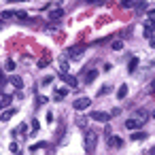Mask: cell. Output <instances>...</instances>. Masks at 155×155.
<instances>
[{"instance_id":"obj_1","label":"cell","mask_w":155,"mask_h":155,"mask_svg":"<svg viewBox=\"0 0 155 155\" xmlns=\"http://www.w3.org/2000/svg\"><path fill=\"white\" fill-rule=\"evenodd\" d=\"M96 144H98V132L96 130H87L85 132V151L91 153L96 149Z\"/></svg>"},{"instance_id":"obj_2","label":"cell","mask_w":155,"mask_h":155,"mask_svg":"<svg viewBox=\"0 0 155 155\" xmlns=\"http://www.w3.org/2000/svg\"><path fill=\"white\" fill-rule=\"evenodd\" d=\"M91 106V100L89 98H77L74 100V110H87Z\"/></svg>"},{"instance_id":"obj_3","label":"cell","mask_w":155,"mask_h":155,"mask_svg":"<svg viewBox=\"0 0 155 155\" xmlns=\"http://www.w3.org/2000/svg\"><path fill=\"white\" fill-rule=\"evenodd\" d=\"M89 119L94 121H100V123H106L110 119V113H102V110H96V113H89Z\"/></svg>"},{"instance_id":"obj_4","label":"cell","mask_w":155,"mask_h":155,"mask_svg":"<svg viewBox=\"0 0 155 155\" xmlns=\"http://www.w3.org/2000/svg\"><path fill=\"white\" fill-rule=\"evenodd\" d=\"M83 51H85V47H83V45H79V47H68V49H66L64 53H66L68 58H79V55H81Z\"/></svg>"},{"instance_id":"obj_5","label":"cell","mask_w":155,"mask_h":155,"mask_svg":"<svg viewBox=\"0 0 155 155\" xmlns=\"http://www.w3.org/2000/svg\"><path fill=\"white\" fill-rule=\"evenodd\" d=\"M62 79L66 81V85H68V87H77V85H79V81H77V77H72L70 72H64V74H62Z\"/></svg>"},{"instance_id":"obj_6","label":"cell","mask_w":155,"mask_h":155,"mask_svg":"<svg viewBox=\"0 0 155 155\" xmlns=\"http://www.w3.org/2000/svg\"><path fill=\"white\" fill-rule=\"evenodd\" d=\"M125 127L127 130H140L142 127V119H127L125 121Z\"/></svg>"},{"instance_id":"obj_7","label":"cell","mask_w":155,"mask_h":155,"mask_svg":"<svg viewBox=\"0 0 155 155\" xmlns=\"http://www.w3.org/2000/svg\"><path fill=\"white\" fill-rule=\"evenodd\" d=\"M15 113H17V108H13V106L5 108V110H2V115H0V121H9V119H11Z\"/></svg>"},{"instance_id":"obj_8","label":"cell","mask_w":155,"mask_h":155,"mask_svg":"<svg viewBox=\"0 0 155 155\" xmlns=\"http://www.w3.org/2000/svg\"><path fill=\"white\" fill-rule=\"evenodd\" d=\"M62 15H64V11H62V9H58V7L49 11V19H51V21H60V19H62Z\"/></svg>"},{"instance_id":"obj_9","label":"cell","mask_w":155,"mask_h":155,"mask_svg":"<svg viewBox=\"0 0 155 155\" xmlns=\"http://www.w3.org/2000/svg\"><path fill=\"white\" fill-rule=\"evenodd\" d=\"M108 147H113V149H121V147H123V140H121L119 136H108Z\"/></svg>"},{"instance_id":"obj_10","label":"cell","mask_w":155,"mask_h":155,"mask_svg":"<svg viewBox=\"0 0 155 155\" xmlns=\"http://www.w3.org/2000/svg\"><path fill=\"white\" fill-rule=\"evenodd\" d=\"M153 34H155V24H153V21H147V24H144V36L151 38Z\"/></svg>"},{"instance_id":"obj_11","label":"cell","mask_w":155,"mask_h":155,"mask_svg":"<svg viewBox=\"0 0 155 155\" xmlns=\"http://www.w3.org/2000/svg\"><path fill=\"white\" fill-rule=\"evenodd\" d=\"M11 98H13V96H9V94H2V96H0V108H9V106H11Z\"/></svg>"},{"instance_id":"obj_12","label":"cell","mask_w":155,"mask_h":155,"mask_svg":"<svg viewBox=\"0 0 155 155\" xmlns=\"http://www.w3.org/2000/svg\"><path fill=\"white\" fill-rule=\"evenodd\" d=\"M11 83H13V87H15L17 91L24 87V79H21V77H17V74H13V77H11Z\"/></svg>"},{"instance_id":"obj_13","label":"cell","mask_w":155,"mask_h":155,"mask_svg":"<svg viewBox=\"0 0 155 155\" xmlns=\"http://www.w3.org/2000/svg\"><path fill=\"white\" fill-rule=\"evenodd\" d=\"M66 96H68V87H58V89H55V96H53V98H55V100H64Z\"/></svg>"},{"instance_id":"obj_14","label":"cell","mask_w":155,"mask_h":155,"mask_svg":"<svg viewBox=\"0 0 155 155\" xmlns=\"http://www.w3.org/2000/svg\"><path fill=\"white\" fill-rule=\"evenodd\" d=\"M147 138V130H140V132H134L132 136H130V140H134V142H138V140H144Z\"/></svg>"},{"instance_id":"obj_15","label":"cell","mask_w":155,"mask_h":155,"mask_svg":"<svg viewBox=\"0 0 155 155\" xmlns=\"http://www.w3.org/2000/svg\"><path fill=\"white\" fill-rule=\"evenodd\" d=\"M94 79H98V70H96V68H91V70L85 74V83H91Z\"/></svg>"},{"instance_id":"obj_16","label":"cell","mask_w":155,"mask_h":155,"mask_svg":"<svg viewBox=\"0 0 155 155\" xmlns=\"http://www.w3.org/2000/svg\"><path fill=\"white\" fill-rule=\"evenodd\" d=\"M125 96H127V85L123 83V85H119V89H117V98H119V100H123Z\"/></svg>"},{"instance_id":"obj_17","label":"cell","mask_w":155,"mask_h":155,"mask_svg":"<svg viewBox=\"0 0 155 155\" xmlns=\"http://www.w3.org/2000/svg\"><path fill=\"white\" fill-rule=\"evenodd\" d=\"M134 9H136V13H142L147 9V0H138V2H134Z\"/></svg>"},{"instance_id":"obj_18","label":"cell","mask_w":155,"mask_h":155,"mask_svg":"<svg viewBox=\"0 0 155 155\" xmlns=\"http://www.w3.org/2000/svg\"><path fill=\"white\" fill-rule=\"evenodd\" d=\"M13 15H15V19H19V21H28V13H26V11H13Z\"/></svg>"},{"instance_id":"obj_19","label":"cell","mask_w":155,"mask_h":155,"mask_svg":"<svg viewBox=\"0 0 155 155\" xmlns=\"http://www.w3.org/2000/svg\"><path fill=\"white\" fill-rule=\"evenodd\" d=\"M136 66H138V58H132V60L127 62V70H130V72H134V70H136Z\"/></svg>"},{"instance_id":"obj_20","label":"cell","mask_w":155,"mask_h":155,"mask_svg":"<svg viewBox=\"0 0 155 155\" xmlns=\"http://www.w3.org/2000/svg\"><path fill=\"white\" fill-rule=\"evenodd\" d=\"M15 66H17V64H15L13 60H7V62H5V70H11V72H13V70H15Z\"/></svg>"},{"instance_id":"obj_21","label":"cell","mask_w":155,"mask_h":155,"mask_svg":"<svg viewBox=\"0 0 155 155\" xmlns=\"http://www.w3.org/2000/svg\"><path fill=\"white\" fill-rule=\"evenodd\" d=\"M110 47H113L115 51H121V49H123V41H113V45H110Z\"/></svg>"},{"instance_id":"obj_22","label":"cell","mask_w":155,"mask_h":155,"mask_svg":"<svg viewBox=\"0 0 155 155\" xmlns=\"http://www.w3.org/2000/svg\"><path fill=\"white\" fill-rule=\"evenodd\" d=\"M30 125H32V134H36V132L41 130V123H38L36 119H32V123H30Z\"/></svg>"},{"instance_id":"obj_23","label":"cell","mask_w":155,"mask_h":155,"mask_svg":"<svg viewBox=\"0 0 155 155\" xmlns=\"http://www.w3.org/2000/svg\"><path fill=\"white\" fill-rule=\"evenodd\" d=\"M2 19H15L13 11H5V13H2Z\"/></svg>"},{"instance_id":"obj_24","label":"cell","mask_w":155,"mask_h":155,"mask_svg":"<svg viewBox=\"0 0 155 155\" xmlns=\"http://www.w3.org/2000/svg\"><path fill=\"white\" fill-rule=\"evenodd\" d=\"M60 72H68V62H60Z\"/></svg>"},{"instance_id":"obj_25","label":"cell","mask_w":155,"mask_h":155,"mask_svg":"<svg viewBox=\"0 0 155 155\" xmlns=\"http://www.w3.org/2000/svg\"><path fill=\"white\" fill-rule=\"evenodd\" d=\"M77 123H79L81 127H87V117H79V119H77Z\"/></svg>"},{"instance_id":"obj_26","label":"cell","mask_w":155,"mask_h":155,"mask_svg":"<svg viewBox=\"0 0 155 155\" xmlns=\"http://www.w3.org/2000/svg\"><path fill=\"white\" fill-rule=\"evenodd\" d=\"M43 147H47V142H36V144H32L30 149H32V151H36V149H43Z\"/></svg>"},{"instance_id":"obj_27","label":"cell","mask_w":155,"mask_h":155,"mask_svg":"<svg viewBox=\"0 0 155 155\" xmlns=\"http://www.w3.org/2000/svg\"><path fill=\"white\" fill-rule=\"evenodd\" d=\"M121 7H134V0H121Z\"/></svg>"},{"instance_id":"obj_28","label":"cell","mask_w":155,"mask_h":155,"mask_svg":"<svg viewBox=\"0 0 155 155\" xmlns=\"http://www.w3.org/2000/svg\"><path fill=\"white\" fill-rule=\"evenodd\" d=\"M9 149H11V153H19V147H17L15 142H11V147H9Z\"/></svg>"},{"instance_id":"obj_29","label":"cell","mask_w":155,"mask_h":155,"mask_svg":"<svg viewBox=\"0 0 155 155\" xmlns=\"http://www.w3.org/2000/svg\"><path fill=\"white\" fill-rule=\"evenodd\" d=\"M51 81H53V77H45L43 79V85H51Z\"/></svg>"},{"instance_id":"obj_30","label":"cell","mask_w":155,"mask_h":155,"mask_svg":"<svg viewBox=\"0 0 155 155\" xmlns=\"http://www.w3.org/2000/svg\"><path fill=\"white\" fill-rule=\"evenodd\" d=\"M149 21H153V24H155V9H153V11H149Z\"/></svg>"},{"instance_id":"obj_31","label":"cell","mask_w":155,"mask_h":155,"mask_svg":"<svg viewBox=\"0 0 155 155\" xmlns=\"http://www.w3.org/2000/svg\"><path fill=\"white\" fill-rule=\"evenodd\" d=\"M47 64H49V62H47V58H43V60H41V62H38V66H41V68H45V66H47Z\"/></svg>"},{"instance_id":"obj_32","label":"cell","mask_w":155,"mask_h":155,"mask_svg":"<svg viewBox=\"0 0 155 155\" xmlns=\"http://www.w3.org/2000/svg\"><path fill=\"white\" fill-rule=\"evenodd\" d=\"M119 113H121V110H119V108H113V110H110V117H117V115H119Z\"/></svg>"},{"instance_id":"obj_33","label":"cell","mask_w":155,"mask_h":155,"mask_svg":"<svg viewBox=\"0 0 155 155\" xmlns=\"http://www.w3.org/2000/svg\"><path fill=\"white\" fill-rule=\"evenodd\" d=\"M151 94H153V98H155V79L151 81Z\"/></svg>"},{"instance_id":"obj_34","label":"cell","mask_w":155,"mask_h":155,"mask_svg":"<svg viewBox=\"0 0 155 155\" xmlns=\"http://www.w3.org/2000/svg\"><path fill=\"white\" fill-rule=\"evenodd\" d=\"M9 5H17V2H26V0H7Z\"/></svg>"},{"instance_id":"obj_35","label":"cell","mask_w":155,"mask_h":155,"mask_svg":"<svg viewBox=\"0 0 155 155\" xmlns=\"http://www.w3.org/2000/svg\"><path fill=\"white\" fill-rule=\"evenodd\" d=\"M149 43H151V47H153V49H155V34H153V36H151V38H149Z\"/></svg>"},{"instance_id":"obj_36","label":"cell","mask_w":155,"mask_h":155,"mask_svg":"<svg viewBox=\"0 0 155 155\" xmlns=\"http://www.w3.org/2000/svg\"><path fill=\"white\" fill-rule=\"evenodd\" d=\"M0 85H5V74L0 72Z\"/></svg>"},{"instance_id":"obj_37","label":"cell","mask_w":155,"mask_h":155,"mask_svg":"<svg viewBox=\"0 0 155 155\" xmlns=\"http://www.w3.org/2000/svg\"><path fill=\"white\" fill-rule=\"evenodd\" d=\"M87 2H96V5H100V2H102V0H87Z\"/></svg>"},{"instance_id":"obj_38","label":"cell","mask_w":155,"mask_h":155,"mask_svg":"<svg viewBox=\"0 0 155 155\" xmlns=\"http://www.w3.org/2000/svg\"><path fill=\"white\" fill-rule=\"evenodd\" d=\"M149 155H155V147H153V149H151V151H149Z\"/></svg>"},{"instance_id":"obj_39","label":"cell","mask_w":155,"mask_h":155,"mask_svg":"<svg viewBox=\"0 0 155 155\" xmlns=\"http://www.w3.org/2000/svg\"><path fill=\"white\" fill-rule=\"evenodd\" d=\"M0 28H2V19H0Z\"/></svg>"},{"instance_id":"obj_40","label":"cell","mask_w":155,"mask_h":155,"mask_svg":"<svg viewBox=\"0 0 155 155\" xmlns=\"http://www.w3.org/2000/svg\"><path fill=\"white\" fill-rule=\"evenodd\" d=\"M153 117H155V115H153Z\"/></svg>"}]
</instances>
